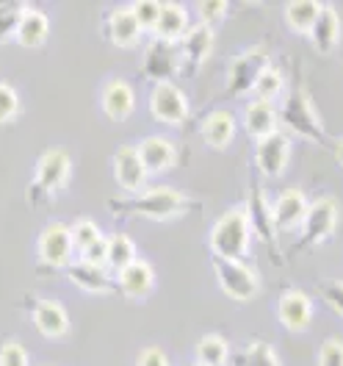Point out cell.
<instances>
[{
    "label": "cell",
    "mask_w": 343,
    "mask_h": 366,
    "mask_svg": "<svg viewBox=\"0 0 343 366\" xmlns=\"http://www.w3.org/2000/svg\"><path fill=\"white\" fill-rule=\"evenodd\" d=\"M252 225L247 208H230L210 228V250L222 261H241L250 252Z\"/></svg>",
    "instance_id": "1"
},
{
    "label": "cell",
    "mask_w": 343,
    "mask_h": 366,
    "mask_svg": "<svg viewBox=\"0 0 343 366\" xmlns=\"http://www.w3.org/2000/svg\"><path fill=\"white\" fill-rule=\"evenodd\" d=\"M213 269H216V280L222 286V292L230 300L238 302H250L257 292H260V274L252 269L244 261H222L213 258Z\"/></svg>",
    "instance_id": "2"
},
{
    "label": "cell",
    "mask_w": 343,
    "mask_h": 366,
    "mask_svg": "<svg viewBox=\"0 0 343 366\" xmlns=\"http://www.w3.org/2000/svg\"><path fill=\"white\" fill-rule=\"evenodd\" d=\"M185 208V197L172 189V186H155V189H144L141 194H136V200L128 203V211H133L144 219H172Z\"/></svg>",
    "instance_id": "3"
},
{
    "label": "cell",
    "mask_w": 343,
    "mask_h": 366,
    "mask_svg": "<svg viewBox=\"0 0 343 366\" xmlns=\"http://www.w3.org/2000/svg\"><path fill=\"white\" fill-rule=\"evenodd\" d=\"M280 119H282L285 128L297 131L299 137L310 139V142H321V137H324L319 114H316L310 97L302 89L294 92V94L285 100V106H282V112H280Z\"/></svg>",
    "instance_id": "4"
},
{
    "label": "cell",
    "mask_w": 343,
    "mask_h": 366,
    "mask_svg": "<svg viewBox=\"0 0 343 366\" xmlns=\"http://www.w3.org/2000/svg\"><path fill=\"white\" fill-rule=\"evenodd\" d=\"M338 203L332 197H319L313 200L310 208H307V217L302 222V236L307 244H321L327 236H332L335 228H338Z\"/></svg>",
    "instance_id": "5"
},
{
    "label": "cell",
    "mask_w": 343,
    "mask_h": 366,
    "mask_svg": "<svg viewBox=\"0 0 343 366\" xmlns=\"http://www.w3.org/2000/svg\"><path fill=\"white\" fill-rule=\"evenodd\" d=\"M266 67H269V64H266V50H260V47H252L247 53L235 56L227 72L230 94H238V97H241V94H252L257 75Z\"/></svg>",
    "instance_id": "6"
},
{
    "label": "cell",
    "mask_w": 343,
    "mask_h": 366,
    "mask_svg": "<svg viewBox=\"0 0 343 366\" xmlns=\"http://www.w3.org/2000/svg\"><path fill=\"white\" fill-rule=\"evenodd\" d=\"M291 161V139L277 131L272 137L255 142V164L266 178H280Z\"/></svg>",
    "instance_id": "7"
},
{
    "label": "cell",
    "mask_w": 343,
    "mask_h": 366,
    "mask_svg": "<svg viewBox=\"0 0 343 366\" xmlns=\"http://www.w3.org/2000/svg\"><path fill=\"white\" fill-rule=\"evenodd\" d=\"M69 175H72V159H69L67 150H61V147L47 150L45 156L36 161V186L45 194L61 192L69 183Z\"/></svg>",
    "instance_id": "8"
},
{
    "label": "cell",
    "mask_w": 343,
    "mask_h": 366,
    "mask_svg": "<svg viewBox=\"0 0 343 366\" xmlns=\"http://www.w3.org/2000/svg\"><path fill=\"white\" fill-rule=\"evenodd\" d=\"M150 112L163 125H180L188 117V100L175 84H155L150 94Z\"/></svg>",
    "instance_id": "9"
},
{
    "label": "cell",
    "mask_w": 343,
    "mask_h": 366,
    "mask_svg": "<svg viewBox=\"0 0 343 366\" xmlns=\"http://www.w3.org/2000/svg\"><path fill=\"white\" fill-rule=\"evenodd\" d=\"M180 47L172 42H160L153 39L144 50V72L155 81V84H172V75L180 67Z\"/></svg>",
    "instance_id": "10"
},
{
    "label": "cell",
    "mask_w": 343,
    "mask_h": 366,
    "mask_svg": "<svg viewBox=\"0 0 343 366\" xmlns=\"http://www.w3.org/2000/svg\"><path fill=\"white\" fill-rule=\"evenodd\" d=\"M75 252L72 233L64 222H53L39 233V258L47 267H69V258Z\"/></svg>",
    "instance_id": "11"
},
{
    "label": "cell",
    "mask_w": 343,
    "mask_h": 366,
    "mask_svg": "<svg viewBox=\"0 0 343 366\" xmlns=\"http://www.w3.org/2000/svg\"><path fill=\"white\" fill-rule=\"evenodd\" d=\"M111 167H114V178L116 183L125 189V192H144V183H147V169H144V164H141V156H138V147L133 144H122L119 150L114 153V161H111Z\"/></svg>",
    "instance_id": "12"
},
{
    "label": "cell",
    "mask_w": 343,
    "mask_h": 366,
    "mask_svg": "<svg viewBox=\"0 0 343 366\" xmlns=\"http://www.w3.org/2000/svg\"><path fill=\"white\" fill-rule=\"evenodd\" d=\"M310 200L302 189H285L272 206V222L275 230H297L302 228L304 217H307Z\"/></svg>",
    "instance_id": "13"
},
{
    "label": "cell",
    "mask_w": 343,
    "mask_h": 366,
    "mask_svg": "<svg viewBox=\"0 0 343 366\" xmlns=\"http://www.w3.org/2000/svg\"><path fill=\"white\" fill-rule=\"evenodd\" d=\"M277 317H280V322L288 330L302 333L313 322V300L307 297L304 292H299V289H291V292H285L280 297V302H277Z\"/></svg>",
    "instance_id": "14"
},
{
    "label": "cell",
    "mask_w": 343,
    "mask_h": 366,
    "mask_svg": "<svg viewBox=\"0 0 343 366\" xmlns=\"http://www.w3.org/2000/svg\"><path fill=\"white\" fill-rule=\"evenodd\" d=\"M136 147L147 175H163L178 161V147H175V142H169L166 137H147L141 139V144H136Z\"/></svg>",
    "instance_id": "15"
},
{
    "label": "cell",
    "mask_w": 343,
    "mask_h": 366,
    "mask_svg": "<svg viewBox=\"0 0 343 366\" xmlns=\"http://www.w3.org/2000/svg\"><path fill=\"white\" fill-rule=\"evenodd\" d=\"M100 103H103L106 117H111L114 122H125L128 117L136 112V92H133V86L128 81L116 78V81H108L103 86Z\"/></svg>",
    "instance_id": "16"
},
{
    "label": "cell",
    "mask_w": 343,
    "mask_h": 366,
    "mask_svg": "<svg viewBox=\"0 0 343 366\" xmlns=\"http://www.w3.org/2000/svg\"><path fill=\"white\" fill-rule=\"evenodd\" d=\"M241 125L244 131L250 134L255 142L272 137L280 128V112L275 109V103H260V100H252L250 106L244 109V117H241Z\"/></svg>",
    "instance_id": "17"
},
{
    "label": "cell",
    "mask_w": 343,
    "mask_h": 366,
    "mask_svg": "<svg viewBox=\"0 0 343 366\" xmlns=\"http://www.w3.org/2000/svg\"><path fill=\"white\" fill-rule=\"evenodd\" d=\"M67 274L78 289H83L89 295H106L111 289V274H108V267H103V264H92V261H83V258L69 261Z\"/></svg>",
    "instance_id": "18"
},
{
    "label": "cell",
    "mask_w": 343,
    "mask_h": 366,
    "mask_svg": "<svg viewBox=\"0 0 343 366\" xmlns=\"http://www.w3.org/2000/svg\"><path fill=\"white\" fill-rule=\"evenodd\" d=\"M34 325L47 339H61L69 330V314L58 300H39L34 308Z\"/></svg>",
    "instance_id": "19"
},
{
    "label": "cell",
    "mask_w": 343,
    "mask_h": 366,
    "mask_svg": "<svg viewBox=\"0 0 343 366\" xmlns=\"http://www.w3.org/2000/svg\"><path fill=\"white\" fill-rule=\"evenodd\" d=\"M116 283H119V289L128 295V297L133 300H141L147 297L150 292H153V286H155V269L147 264V261H133V264H128L125 269H119L116 272Z\"/></svg>",
    "instance_id": "20"
},
{
    "label": "cell",
    "mask_w": 343,
    "mask_h": 366,
    "mask_svg": "<svg viewBox=\"0 0 343 366\" xmlns=\"http://www.w3.org/2000/svg\"><path fill=\"white\" fill-rule=\"evenodd\" d=\"M191 28L188 23V11H185L180 3H160V17L158 25L153 31V36L160 42H172V45H180V39L185 36V31Z\"/></svg>",
    "instance_id": "21"
},
{
    "label": "cell",
    "mask_w": 343,
    "mask_h": 366,
    "mask_svg": "<svg viewBox=\"0 0 343 366\" xmlns=\"http://www.w3.org/2000/svg\"><path fill=\"white\" fill-rule=\"evenodd\" d=\"M235 128H238V122H235V117L230 114L227 109H216V112H210V114L203 119V139H205L208 147H216V150H225L230 142L235 139Z\"/></svg>",
    "instance_id": "22"
},
{
    "label": "cell",
    "mask_w": 343,
    "mask_h": 366,
    "mask_svg": "<svg viewBox=\"0 0 343 366\" xmlns=\"http://www.w3.org/2000/svg\"><path fill=\"white\" fill-rule=\"evenodd\" d=\"M47 36H50V20H47V14L42 9H34V6H28L23 14V20L17 25V34H14V39H17V45L23 47H42L47 42Z\"/></svg>",
    "instance_id": "23"
},
{
    "label": "cell",
    "mask_w": 343,
    "mask_h": 366,
    "mask_svg": "<svg viewBox=\"0 0 343 366\" xmlns=\"http://www.w3.org/2000/svg\"><path fill=\"white\" fill-rule=\"evenodd\" d=\"M141 25L136 23L130 6H122V9H114L108 14V39L114 42L116 47H136L138 39H141Z\"/></svg>",
    "instance_id": "24"
},
{
    "label": "cell",
    "mask_w": 343,
    "mask_h": 366,
    "mask_svg": "<svg viewBox=\"0 0 343 366\" xmlns=\"http://www.w3.org/2000/svg\"><path fill=\"white\" fill-rule=\"evenodd\" d=\"M310 42L319 53H332L341 42V17L332 6H321V14L313 31H310Z\"/></svg>",
    "instance_id": "25"
},
{
    "label": "cell",
    "mask_w": 343,
    "mask_h": 366,
    "mask_svg": "<svg viewBox=\"0 0 343 366\" xmlns=\"http://www.w3.org/2000/svg\"><path fill=\"white\" fill-rule=\"evenodd\" d=\"M178 47H180V56H183L185 61L203 64L210 56V50H213V28L205 23H194L185 31V36L180 39Z\"/></svg>",
    "instance_id": "26"
},
{
    "label": "cell",
    "mask_w": 343,
    "mask_h": 366,
    "mask_svg": "<svg viewBox=\"0 0 343 366\" xmlns=\"http://www.w3.org/2000/svg\"><path fill=\"white\" fill-rule=\"evenodd\" d=\"M133 261H136V244H133L130 236H125V233L106 236V267L108 269L119 272V269H125Z\"/></svg>",
    "instance_id": "27"
},
{
    "label": "cell",
    "mask_w": 343,
    "mask_h": 366,
    "mask_svg": "<svg viewBox=\"0 0 343 366\" xmlns=\"http://www.w3.org/2000/svg\"><path fill=\"white\" fill-rule=\"evenodd\" d=\"M321 14V3L316 0H294L285 6V23L297 34H310Z\"/></svg>",
    "instance_id": "28"
},
{
    "label": "cell",
    "mask_w": 343,
    "mask_h": 366,
    "mask_svg": "<svg viewBox=\"0 0 343 366\" xmlns=\"http://www.w3.org/2000/svg\"><path fill=\"white\" fill-rule=\"evenodd\" d=\"M230 358L227 342L219 333H208L197 344V364L200 366H225Z\"/></svg>",
    "instance_id": "29"
},
{
    "label": "cell",
    "mask_w": 343,
    "mask_h": 366,
    "mask_svg": "<svg viewBox=\"0 0 343 366\" xmlns=\"http://www.w3.org/2000/svg\"><path fill=\"white\" fill-rule=\"evenodd\" d=\"M69 233H72V244H75V250L81 252V255H86L94 244H100V242L106 239L103 230H100V225H97L94 219H89V217H81L75 225H69Z\"/></svg>",
    "instance_id": "30"
},
{
    "label": "cell",
    "mask_w": 343,
    "mask_h": 366,
    "mask_svg": "<svg viewBox=\"0 0 343 366\" xmlns=\"http://www.w3.org/2000/svg\"><path fill=\"white\" fill-rule=\"evenodd\" d=\"M282 92H285V78H282V72L275 67H266L257 75L252 94H255V100H260V103H275Z\"/></svg>",
    "instance_id": "31"
},
{
    "label": "cell",
    "mask_w": 343,
    "mask_h": 366,
    "mask_svg": "<svg viewBox=\"0 0 343 366\" xmlns=\"http://www.w3.org/2000/svg\"><path fill=\"white\" fill-rule=\"evenodd\" d=\"M25 3H9V0H0V42L6 39H14L17 34V25L25 14Z\"/></svg>",
    "instance_id": "32"
},
{
    "label": "cell",
    "mask_w": 343,
    "mask_h": 366,
    "mask_svg": "<svg viewBox=\"0 0 343 366\" xmlns=\"http://www.w3.org/2000/svg\"><path fill=\"white\" fill-rule=\"evenodd\" d=\"M130 11H133V17H136V23L141 25V31H155V25H158V17H160V3L158 0H136L133 6H130Z\"/></svg>",
    "instance_id": "33"
},
{
    "label": "cell",
    "mask_w": 343,
    "mask_h": 366,
    "mask_svg": "<svg viewBox=\"0 0 343 366\" xmlns=\"http://www.w3.org/2000/svg\"><path fill=\"white\" fill-rule=\"evenodd\" d=\"M20 114V94L14 86L0 84V122H11Z\"/></svg>",
    "instance_id": "34"
},
{
    "label": "cell",
    "mask_w": 343,
    "mask_h": 366,
    "mask_svg": "<svg viewBox=\"0 0 343 366\" xmlns=\"http://www.w3.org/2000/svg\"><path fill=\"white\" fill-rule=\"evenodd\" d=\"M0 366H31V358L25 352L23 344L6 342L0 347Z\"/></svg>",
    "instance_id": "35"
},
{
    "label": "cell",
    "mask_w": 343,
    "mask_h": 366,
    "mask_svg": "<svg viewBox=\"0 0 343 366\" xmlns=\"http://www.w3.org/2000/svg\"><path fill=\"white\" fill-rule=\"evenodd\" d=\"M244 366H282V364H280V358H277L275 350L269 344H252Z\"/></svg>",
    "instance_id": "36"
},
{
    "label": "cell",
    "mask_w": 343,
    "mask_h": 366,
    "mask_svg": "<svg viewBox=\"0 0 343 366\" xmlns=\"http://www.w3.org/2000/svg\"><path fill=\"white\" fill-rule=\"evenodd\" d=\"M319 366H343V342L327 339L319 350Z\"/></svg>",
    "instance_id": "37"
},
{
    "label": "cell",
    "mask_w": 343,
    "mask_h": 366,
    "mask_svg": "<svg viewBox=\"0 0 343 366\" xmlns=\"http://www.w3.org/2000/svg\"><path fill=\"white\" fill-rule=\"evenodd\" d=\"M197 14H200V23H216V20H222L225 14H227V3L225 0H213V3H197Z\"/></svg>",
    "instance_id": "38"
},
{
    "label": "cell",
    "mask_w": 343,
    "mask_h": 366,
    "mask_svg": "<svg viewBox=\"0 0 343 366\" xmlns=\"http://www.w3.org/2000/svg\"><path fill=\"white\" fill-rule=\"evenodd\" d=\"M321 295L332 305V311L343 317V280H329V283H324V286H321Z\"/></svg>",
    "instance_id": "39"
},
{
    "label": "cell",
    "mask_w": 343,
    "mask_h": 366,
    "mask_svg": "<svg viewBox=\"0 0 343 366\" xmlns=\"http://www.w3.org/2000/svg\"><path fill=\"white\" fill-rule=\"evenodd\" d=\"M136 366H169V358H166V352L158 350V347H144L138 352Z\"/></svg>",
    "instance_id": "40"
},
{
    "label": "cell",
    "mask_w": 343,
    "mask_h": 366,
    "mask_svg": "<svg viewBox=\"0 0 343 366\" xmlns=\"http://www.w3.org/2000/svg\"><path fill=\"white\" fill-rule=\"evenodd\" d=\"M335 159H338V164L343 167V139L338 142V144H335Z\"/></svg>",
    "instance_id": "41"
},
{
    "label": "cell",
    "mask_w": 343,
    "mask_h": 366,
    "mask_svg": "<svg viewBox=\"0 0 343 366\" xmlns=\"http://www.w3.org/2000/svg\"><path fill=\"white\" fill-rule=\"evenodd\" d=\"M191 366H200V364H191Z\"/></svg>",
    "instance_id": "42"
}]
</instances>
